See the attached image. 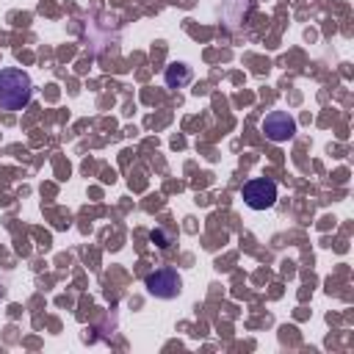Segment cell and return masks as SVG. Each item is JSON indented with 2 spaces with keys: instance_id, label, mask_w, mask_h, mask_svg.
<instances>
[{
  "instance_id": "3",
  "label": "cell",
  "mask_w": 354,
  "mask_h": 354,
  "mask_svg": "<svg viewBox=\"0 0 354 354\" xmlns=\"http://www.w3.org/2000/svg\"><path fill=\"white\" fill-rule=\"evenodd\" d=\"M241 196L252 210H268L277 205V183L268 177H254L243 185Z\"/></svg>"
},
{
  "instance_id": "1",
  "label": "cell",
  "mask_w": 354,
  "mask_h": 354,
  "mask_svg": "<svg viewBox=\"0 0 354 354\" xmlns=\"http://www.w3.org/2000/svg\"><path fill=\"white\" fill-rule=\"evenodd\" d=\"M33 97V83L28 72L17 66L0 69V111H22Z\"/></svg>"
},
{
  "instance_id": "6",
  "label": "cell",
  "mask_w": 354,
  "mask_h": 354,
  "mask_svg": "<svg viewBox=\"0 0 354 354\" xmlns=\"http://www.w3.org/2000/svg\"><path fill=\"white\" fill-rule=\"evenodd\" d=\"M174 238H177V232H174V227H155L152 232H149V241L158 246V249H169L171 243H174Z\"/></svg>"
},
{
  "instance_id": "2",
  "label": "cell",
  "mask_w": 354,
  "mask_h": 354,
  "mask_svg": "<svg viewBox=\"0 0 354 354\" xmlns=\"http://www.w3.org/2000/svg\"><path fill=\"white\" fill-rule=\"evenodd\" d=\"M144 288H147V293L155 296V299H174V296H180V290H183V279H180V274H177L174 268L163 266V268L147 274Z\"/></svg>"
},
{
  "instance_id": "5",
  "label": "cell",
  "mask_w": 354,
  "mask_h": 354,
  "mask_svg": "<svg viewBox=\"0 0 354 354\" xmlns=\"http://www.w3.org/2000/svg\"><path fill=\"white\" fill-rule=\"evenodd\" d=\"M163 77H166V86L169 88H180V86H185L191 80V69L185 64H171Z\"/></svg>"
},
{
  "instance_id": "4",
  "label": "cell",
  "mask_w": 354,
  "mask_h": 354,
  "mask_svg": "<svg viewBox=\"0 0 354 354\" xmlns=\"http://www.w3.org/2000/svg\"><path fill=\"white\" fill-rule=\"evenodd\" d=\"M263 133L274 144H285V141H290L296 136V119L288 111H271L263 119Z\"/></svg>"
}]
</instances>
